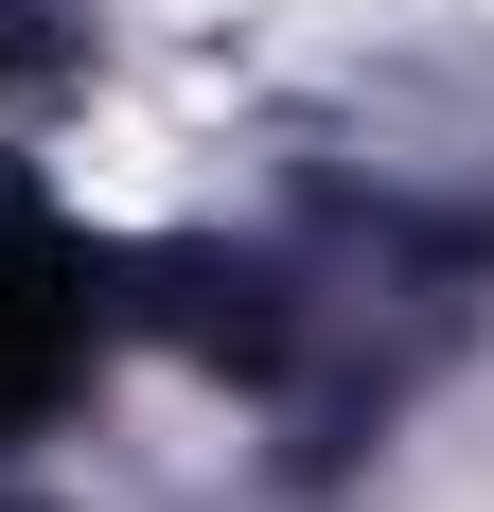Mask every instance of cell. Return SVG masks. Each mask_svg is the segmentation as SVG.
I'll list each match as a JSON object with an SVG mask.
<instances>
[{
	"label": "cell",
	"instance_id": "1",
	"mask_svg": "<svg viewBox=\"0 0 494 512\" xmlns=\"http://www.w3.org/2000/svg\"><path fill=\"white\" fill-rule=\"evenodd\" d=\"M89 354H106V265L71 248L36 195H0V424L53 407Z\"/></svg>",
	"mask_w": 494,
	"mask_h": 512
}]
</instances>
